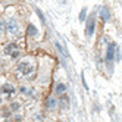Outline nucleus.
Returning <instances> with one entry per match:
<instances>
[{"instance_id":"f257e3e1","label":"nucleus","mask_w":122,"mask_h":122,"mask_svg":"<svg viewBox=\"0 0 122 122\" xmlns=\"http://www.w3.org/2000/svg\"><path fill=\"white\" fill-rule=\"evenodd\" d=\"M32 71H34V66H32L31 63H28V62H21V63L18 65V72H19V75H22V76L31 75Z\"/></svg>"},{"instance_id":"f03ea898","label":"nucleus","mask_w":122,"mask_h":122,"mask_svg":"<svg viewBox=\"0 0 122 122\" xmlns=\"http://www.w3.org/2000/svg\"><path fill=\"white\" fill-rule=\"evenodd\" d=\"M94 27H96L94 16H91V18L88 19V22H87V27H85V36H87V37H91V36H93V32H94Z\"/></svg>"},{"instance_id":"7ed1b4c3","label":"nucleus","mask_w":122,"mask_h":122,"mask_svg":"<svg viewBox=\"0 0 122 122\" xmlns=\"http://www.w3.org/2000/svg\"><path fill=\"white\" fill-rule=\"evenodd\" d=\"M5 53L6 55H12V57H18L19 56L18 46H16V44H9V46L5 49Z\"/></svg>"},{"instance_id":"20e7f679","label":"nucleus","mask_w":122,"mask_h":122,"mask_svg":"<svg viewBox=\"0 0 122 122\" xmlns=\"http://www.w3.org/2000/svg\"><path fill=\"white\" fill-rule=\"evenodd\" d=\"M115 47H116V46L112 43V44L109 46V49H107V53H106V62H107V63H110L112 60H113V55H115Z\"/></svg>"},{"instance_id":"39448f33","label":"nucleus","mask_w":122,"mask_h":122,"mask_svg":"<svg viewBox=\"0 0 122 122\" xmlns=\"http://www.w3.org/2000/svg\"><path fill=\"white\" fill-rule=\"evenodd\" d=\"M6 28H7V31H9L10 34H16L18 32V24H16L15 21H9L6 24Z\"/></svg>"},{"instance_id":"423d86ee","label":"nucleus","mask_w":122,"mask_h":122,"mask_svg":"<svg viewBox=\"0 0 122 122\" xmlns=\"http://www.w3.org/2000/svg\"><path fill=\"white\" fill-rule=\"evenodd\" d=\"M37 34H38V30L34 27L32 24H30L28 27H27V36H30V37H36Z\"/></svg>"},{"instance_id":"0eeeda50","label":"nucleus","mask_w":122,"mask_h":122,"mask_svg":"<svg viewBox=\"0 0 122 122\" xmlns=\"http://www.w3.org/2000/svg\"><path fill=\"white\" fill-rule=\"evenodd\" d=\"M2 91H3V93H6L7 96H10V94H13V93H15V87H13V85H10V84H5V85L2 87Z\"/></svg>"},{"instance_id":"6e6552de","label":"nucleus","mask_w":122,"mask_h":122,"mask_svg":"<svg viewBox=\"0 0 122 122\" xmlns=\"http://www.w3.org/2000/svg\"><path fill=\"white\" fill-rule=\"evenodd\" d=\"M100 16H102V19L106 22V21H109V18H110V13H109V10L106 9V7H102V10H100Z\"/></svg>"},{"instance_id":"1a4fd4ad","label":"nucleus","mask_w":122,"mask_h":122,"mask_svg":"<svg viewBox=\"0 0 122 122\" xmlns=\"http://www.w3.org/2000/svg\"><path fill=\"white\" fill-rule=\"evenodd\" d=\"M56 104H57V103H56V99H55V97H49V99H47V107H49V109H55Z\"/></svg>"},{"instance_id":"9d476101","label":"nucleus","mask_w":122,"mask_h":122,"mask_svg":"<svg viewBox=\"0 0 122 122\" xmlns=\"http://www.w3.org/2000/svg\"><path fill=\"white\" fill-rule=\"evenodd\" d=\"M60 103H62V106H63L65 109L69 106V102H68V97H66V96H62V100H60Z\"/></svg>"},{"instance_id":"9b49d317","label":"nucleus","mask_w":122,"mask_h":122,"mask_svg":"<svg viewBox=\"0 0 122 122\" xmlns=\"http://www.w3.org/2000/svg\"><path fill=\"white\" fill-rule=\"evenodd\" d=\"M65 91V85L63 84H57V87H56V93L57 94H62Z\"/></svg>"},{"instance_id":"f8f14e48","label":"nucleus","mask_w":122,"mask_h":122,"mask_svg":"<svg viewBox=\"0 0 122 122\" xmlns=\"http://www.w3.org/2000/svg\"><path fill=\"white\" fill-rule=\"evenodd\" d=\"M85 12H87V9L84 7V9L81 10V13H80V19H81V21H84V18H85Z\"/></svg>"},{"instance_id":"ddd939ff","label":"nucleus","mask_w":122,"mask_h":122,"mask_svg":"<svg viewBox=\"0 0 122 122\" xmlns=\"http://www.w3.org/2000/svg\"><path fill=\"white\" fill-rule=\"evenodd\" d=\"M18 109H19V104L18 103H13L12 104V110H18Z\"/></svg>"},{"instance_id":"4468645a","label":"nucleus","mask_w":122,"mask_h":122,"mask_svg":"<svg viewBox=\"0 0 122 122\" xmlns=\"http://www.w3.org/2000/svg\"><path fill=\"white\" fill-rule=\"evenodd\" d=\"M37 13H38V16H40V18H41V21H43V22H44V16H43V13H41L40 10H37Z\"/></svg>"}]
</instances>
